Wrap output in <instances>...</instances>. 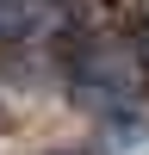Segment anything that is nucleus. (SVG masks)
<instances>
[{"label": "nucleus", "instance_id": "f257e3e1", "mask_svg": "<svg viewBox=\"0 0 149 155\" xmlns=\"http://www.w3.org/2000/svg\"><path fill=\"white\" fill-rule=\"evenodd\" d=\"M37 19H44L37 0H0V37H25Z\"/></svg>", "mask_w": 149, "mask_h": 155}]
</instances>
